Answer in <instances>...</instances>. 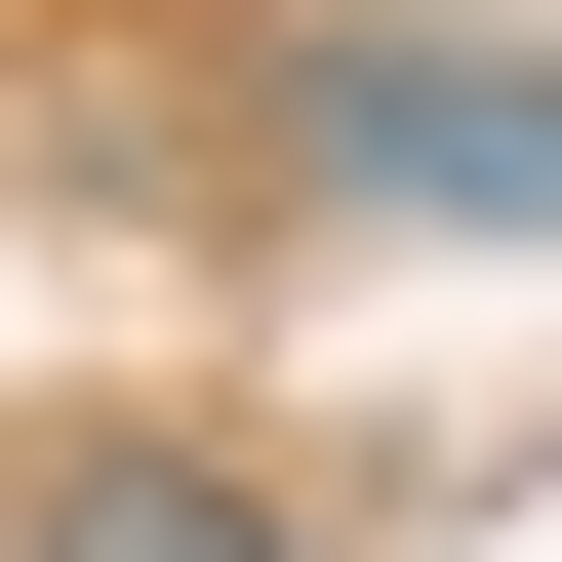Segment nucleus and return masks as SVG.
Returning a JSON list of instances; mask_svg holds the SVG:
<instances>
[{
    "instance_id": "nucleus-1",
    "label": "nucleus",
    "mask_w": 562,
    "mask_h": 562,
    "mask_svg": "<svg viewBox=\"0 0 562 562\" xmlns=\"http://www.w3.org/2000/svg\"><path fill=\"white\" fill-rule=\"evenodd\" d=\"M281 161L322 201H482V241H562V41H281Z\"/></svg>"
},
{
    "instance_id": "nucleus-2",
    "label": "nucleus",
    "mask_w": 562,
    "mask_h": 562,
    "mask_svg": "<svg viewBox=\"0 0 562 562\" xmlns=\"http://www.w3.org/2000/svg\"><path fill=\"white\" fill-rule=\"evenodd\" d=\"M0 562H281L241 442H0Z\"/></svg>"
}]
</instances>
